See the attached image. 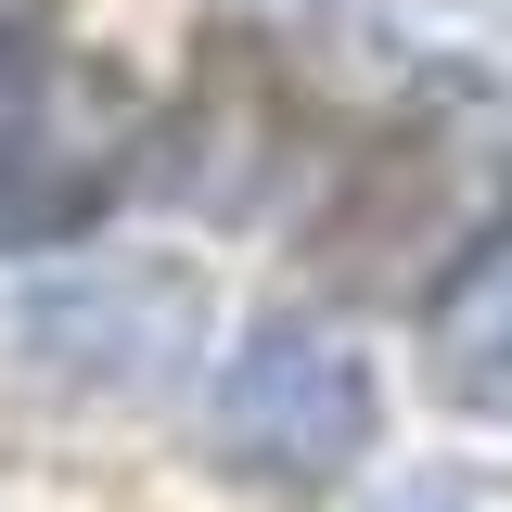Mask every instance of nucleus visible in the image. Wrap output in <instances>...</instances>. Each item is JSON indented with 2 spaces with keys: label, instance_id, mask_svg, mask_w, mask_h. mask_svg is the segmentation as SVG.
<instances>
[{
  "label": "nucleus",
  "instance_id": "nucleus-1",
  "mask_svg": "<svg viewBox=\"0 0 512 512\" xmlns=\"http://www.w3.org/2000/svg\"><path fill=\"white\" fill-rule=\"evenodd\" d=\"M487 244H512V116L487 90H423L359 128L308 231V256L372 308H436Z\"/></svg>",
  "mask_w": 512,
  "mask_h": 512
},
{
  "label": "nucleus",
  "instance_id": "nucleus-2",
  "mask_svg": "<svg viewBox=\"0 0 512 512\" xmlns=\"http://www.w3.org/2000/svg\"><path fill=\"white\" fill-rule=\"evenodd\" d=\"M141 154V103L52 39H0V256L77 244Z\"/></svg>",
  "mask_w": 512,
  "mask_h": 512
},
{
  "label": "nucleus",
  "instance_id": "nucleus-3",
  "mask_svg": "<svg viewBox=\"0 0 512 512\" xmlns=\"http://www.w3.org/2000/svg\"><path fill=\"white\" fill-rule=\"evenodd\" d=\"M372 359L333 320H256L218 372V448L256 487H333L372 448Z\"/></svg>",
  "mask_w": 512,
  "mask_h": 512
},
{
  "label": "nucleus",
  "instance_id": "nucleus-4",
  "mask_svg": "<svg viewBox=\"0 0 512 512\" xmlns=\"http://www.w3.org/2000/svg\"><path fill=\"white\" fill-rule=\"evenodd\" d=\"M192 333H205V295H192V269H154V256H103V269H64L39 295H13V359L39 384H77V397L180 384Z\"/></svg>",
  "mask_w": 512,
  "mask_h": 512
},
{
  "label": "nucleus",
  "instance_id": "nucleus-5",
  "mask_svg": "<svg viewBox=\"0 0 512 512\" xmlns=\"http://www.w3.org/2000/svg\"><path fill=\"white\" fill-rule=\"evenodd\" d=\"M141 180L167 205H205V218H256L269 180L295 167V90H282V52L256 26H205L192 39V103L167 128H141Z\"/></svg>",
  "mask_w": 512,
  "mask_h": 512
},
{
  "label": "nucleus",
  "instance_id": "nucleus-6",
  "mask_svg": "<svg viewBox=\"0 0 512 512\" xmlns=\"http://www.w3.org/2000/svg\"><path fill=\"white\" fill-rule=\"evenodd\" d=\"M436 384L461 397V410L512 423V244H487L436 295Z\"/></svg>",
  "mask_w": 512,
  "mask_h": 512
},
{
  "label": "nucleus",
  "instance_id": "nucleus-7",
  "mask_svg": "<svg viewBox=\"0 0 512 512\" xmlns=\"http://www.w3.org/2000/svg\"><path fill=\"white\" fill-rule=\"evenodd\" d=\"M52 13L64 0H0V39H52Z\"/></svg>",
  "mask_w": 512,
  "mask_h": 512
},
{
  "label": "nucleus",
  "instance_id": "nucleus-8",
  "mask_svg": "<svg viewBox=\"0 0 512 512\" xmlns=\"http://www.w3.org/2000/svg\"><path fill=\"white\" fill-rule=\"evenodd\" d=\"M410 512H461V500H410Z\"/></svg>",
  "mask_w": 512,
  "mask_h": 512
}]
</instances>
